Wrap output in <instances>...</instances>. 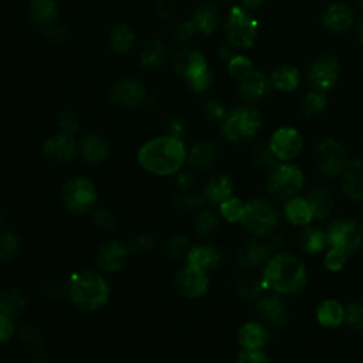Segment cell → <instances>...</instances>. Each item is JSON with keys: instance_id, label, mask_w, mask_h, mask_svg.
Instances as JSON below:
<instances>
[{"instance_id": "47", "label": "cell", "mask_w": 363, "mask_h": 363, "mask_svg": "<svg viewBox=\"0 0 363 363\" xmlns=\"http://www.w3.org/2000/svg\"><path fill=\"white\" fill-rule=\"evenodd\" d=\"M346 323L357 332H363V305L352 304L345 312Z\"/></svg>"}, {"instance_id": "30", "label": "cell", "mask_w": 363, "mask_h": 363, "mask_svg": "<svg viewBox=\"0 0 363 363\" xmlns=\"http://www.w3.org/2000/svg\"><path fill=\"white\" fill-rule=\"evenodd\" d=\"M192 22L196 26V30L205 35H212L219 24V13L212 5H205L194 12Z\"/></svg>"}, {"instance_id": "54", "label": "cell", "mask_w": 363, "mask_h": 363, "mask_svg": "<svg viewBox=\"0 0 363 363\" xmlns=\"http://www.w3.org/2000/svg\"><path fill=\"white\" fill-rule=\"evenodd\" d=\"M15 323L13 319L8 315L0 314V342H6L13 338L15 335Z\"/></svg>"}, {"instance_id": "62", "label": "cell", "mask_w": 363, "mask_h": 363, "mask_svg": "<svg viewBox=\"0 0 363 363\" xmlns=\"http://www.w3.org/2000/svg\"><path fill=\"white\" fill-rule=\"evenodd\" d=\"M264 3V0H242V6L244 10H254Z\"/></svg>"}, {"instance_id": "13", "label": "cell", "mask_w": 363, "mask_h": 363, "mask_svg": "<svg viewBox=\"0 0 363 363\" xmlns=\"http://www.w3.org/2000/svg\"><path fill=\"white\" fill-rule=\"evenodd\" d=\"M176 287L186 298H199L208 291L209 278L206 271L187 266L176 276Z\"/></svg>"}, {"instance_id": "20", "label": "cell", "mask_w": 363, "mask_h": 363, "mask_svg": "<svg viewBox=\"0 0 363 363\" xmlns=\"http://www.w3.org/2000/svg\"><path fill=\"white\" fill-rule=\"evenodd\" d=\"M258 315L273 326H282L288 319V310L278 296L270 295L257 304Z\"/></svg>"}, {"instance_id": "60", "label": "cell", "mask_w": 363, "mask_h": 363, "mask_svg": "<svg viewBox=\"0 0 363 363\" xmlns=\"http://www.w3.org/2000/svg\"><path fill=\"white\" fill-rule=\"evenodd\" d=\"M168 128H169V132H171L172 137L180 138L185 134V130H186V124L180 118H174Z\"/></svg>"}, {"instance_id": "1", "label": "cell", "mask_w": 363, "mask_h": 363, "mask_svg": "<svg viewBox=\"0 0 363 363\" xmlns=\"http://www.w3.org/2000/svg\"><path fill=\"white\" fill-rule=\"evenodd\" d=\"M186 148L180 138L168 135L148 141L138 152L141 167L158 176L178 174L186 160Z\"/></svg>"}, {"instance_id": "42", "label": "cell", "mask_w": 363, "mask_h": 363, "mask_svg": "<svg viewBox=\"0 0 363 363\" xmlns=\"http://www.w3.org/2000/svg\"><path fill=\"white\" fill-rule=\"evenodd\" d=\"M344 190L353 201H363V178L351 171L344 178Z\"/></svg>"}, {"instance_id": "61", "label": "cell", "mask_w": 363, "mask_h": 363, "mask_svg": "<svg viewBox=\"0 0 363 363\" xmlns=\"http://www.w3.org/2000/svg\"><path fill=\"white\" fill-rule=\"evenodd\" d=\"M193 180H194V175H193L192 171H183V172L178 176V179H176L179 187H182V189L190 187L192 183H193Z\"/></svg>"}, {"instance_id": "25", "label": "cell", "mask_w": 363, "mask_h": 363, "mask_svg": "<svg viewBox=\"0 0 363 363\" xmlns=\"http://www.w3.org/2000/svg\"><path fill=\"white\" fill-rule=\"evenodd\" d=\"M58 0H30L31 20L39 26L53 24L58 16Z\"/></svg>"}, {"instance_id": "23", "label": "cell", "mask_w": 363, "mask_h": 363, "mask_svg": "<svg viewBox=\"0 0 363 363\" xmlns=\"http://www.w3.org/2000/svg\"><path fill=\"white\" fill-rule=\"evenodd\" d=\"M270 341V335L266 328L260 323L250 322L242 326L239 331V342L244 349L260 351Z\"/></svg>"}, {"instance_id": "51", "label": "cell", "mask_w": 363, "mask_h": 363, "mask_svg": "<svg viewBox=\"0 0 363 363\" xmlns=\"http://www.w3.org/2000/svg\"><path fill=\"white\" fill-rule=\"evenodd\" d=\"M203 197L197 196L194 193H185L182 196H179L176 199V205L180 208V209H187V210H197L201 209L202 205H203Z\"/></svg>"}, {"instance_id": "24", "label": "cell", "mask_w": 363, "mask_h": 363, "mask_svg": "<svg viewBox=\"0 0 363 363\" xmlns=\"http://www.w3.org/2000/svg\"><path fill=\"white\" fill-rule=\"evenodd\" d=\"M217 149L210 142H197L189 152V163L196 171H208L216 162Z\"/></svg>"}, {"instance_id": "53", "label": "cell", "mask_w": 363, "mask_h": 363, "mask_svg": "<svg viewBox=\"0 0 363 363\" xmlns=\"http://www.w3.org/2000/svg\"><path fill=\"white\" fill-rule=\"evenodd\" d=\"M237 363H270L266 353L261 351H253V349H244L237 359Z\"/></svg>"}, {"instance_id": "49", "label": "cell", "mask_w": 363, "mask_h": 363, "mask_svg": "<svg viewBox=\"0 0 363 363\" xmlns=\"http://www.w3.org/2000/svg\"><path fill=\"white\" fill-rule=\"evenodd\" d=\"M94 226L100 230H111L115 226V217L108 209H98L92 214Z\"/></svg>"}, {"instance_id": "39", "label": "cell", "mask_w": 363, "mask_h": 363, "mask_svg": "<svg viewBox=\"0 0 363 363\" xmlns=\"http://www.w3.org/2000/svg\"><path fill=\"white\" fill-rule=\"evenodd\" d=\"M19 237L12 232L0 233V264L8 262L19 253Z\"/></svg>"}, {"instance_id": "10", "label": "cell", "mask_w": 363, "mask_h": 363, "mask_svg": "<svg viewBox=\"0 0 363 363\" xmlns=\"http://www.w3.org/2000/svg\"><path fill=\"white\" fill-rule=\"evenodd\" d=\"M303 186V174L294 164H277L273 168L267 187L277 197H288L300 192Z\"/></svg>"}, {"instance_id": "46", "label": "cell", "mask_w": 363, "mask_h": 363, "mask_svg": "<svg viewBox=\"0 0 363 363\" xmlns=\"http://www.w3.org/2000/svg\"><path fill=\"white\" fill-rule=\"evenodd\" d=\"M189 253V240L185 236H175L167 244V255L171 260H179Z\"/></svg>"}, {"instance_id": "40", "label": "cell", "mask_w": 363, "mask_h": 363, "mask_svg": "<svg viewBox=\"0 0 363 363\" xmlns=\"http://www.w3.org/2000/svg\"><path fill=\"white\" fill-rule=\"evenodd\" d=\"M326 107V96L321 91L310 92L303 101V112L308 117L316 115Z\"/></svg>"}, {"instance_id": "26", "label": "cell", "mask_w": 363, "mask_h": 363, "mask_svg": "<svg viewBox=\"0 0 363 363\" xmlns=\"http://www.w3.org/2000/svg\"><path fill=\"white\" fill-rule=\"evenodd\" d=\"M269 250L258 242H247L237 251V262L244 269H255L267 260Z\"/></svg>"}, {"instance_id": "27", "label": "cell", "mask_w": 363, "mask_h": 363, "mask_svg": "<svg viewBox=\"0 0 363 363\" xmlns=\"http://www.w3.org/2000/svg\"><path fill=\"white\" fill-rule=\"evenodd\" d=\"M233 192V182L228 176L220 175L210 179L203 190V199L210 203H223L227 201Z\"/></svg>"}, {"instance_id": "35", "label": "cell", "mask_w": 363, "mask_h": 363, "mask_svg": "<svg viewBox=\"0 0 363 363\" xmlns=\"http://www.w3.org/2000/svg\"><path fill=\"white\" fill-rule=\"evenodd\" d=\"M325 240L326 239H325V236H323L321 230H318L315 227H307L305 230H303V232H301L298 243L305 253L315 254V253H319L323 248Z\"/></svg>"}, {"instance_id": "7", "label": "cell", "mask_w": 363, "mask_h": 363, "mask_svg": "<svg viewBox=\"0 0 363 363\" xmlns=\"http://www.w3.org/2000/svg\"><path fill=\"white\" fill-rule=\"evenodd\" d=\"M226 35L232 46L248 49L253 46L257 36V22L247 15L244 9L233 8L226 23Z\"/></svg>"}, {"instance_id": "19", "label": "cell", "mask_w": 363, "mask_h": 363, "mask_svg": "<svg viewBox=\"0 0 363 363\" xmlns=\"http://www.w3.org/2000/svg\"><path fill=\"white\" fill-rule=\"evenodd\" d=\"M223 262V254L213 246H196L187 253V266L202 271L217 270Z\"/></svg>"}, {"instance_id": "44", "label": "cell", "mask_w": 363, "mask_h": 363, "mask_svg": "<svg viewBox=\"0 0 363 363\" xmlns=\"http://www.w3.org/2000/svg\"><path fill=\"white\" fill-rule=\"evenodd\" d=\"M253 62L244 56H233L228 60V71L233 77L242 80L248 76L253 70Z\"/></svg>"}, {"instance_id": "29", "label": "cell", "mask_w": 363, "mask_h": 363, "mask_svg": "<svg viewBox=\"0 0 363 363\" xmlns=\"http://www.w3.org/2000/svg\"><path fill=\"white\" fill-rule=\"evenodd\" d=\"M307 202L310 203L312 214L319 219L326 217L334 206V199L331 193L323 186L312 189L308 194Z\"/></svg>"}, {"instance_id": "3", "label": "cell", "mask_w": 363, "mask_h": 363, "mask_svg": "<svg viewBox=\"0 0 363 363\" xmlns=\"http://www.w3.org/2000/svg\"><path fill=\"white\" fill-rule=\"evenodd\" d=\"M70 301L85 312L103 308L110 298V285L100 274L85 271L71 277L67 284Z\"/></svg>"}, {"instance_id": "22", "label": "cell", "mask_w": 363, "mask_h": 363, "mask_svg": "<svg viewBox=\"0 0 363 363\" xmlns=\"http://www.w3.org/2000/svg\"><path fill=\"white\" fill-rule=\"evenodd\" d=\"M323 26L332 31H345L353 23V12L346 5L334 3L329 6L322 17Z\"/></svg>"}, {"instance_id": "4", "label": "cell", "mask_w": 363, "mask_h": 363, "mask_svg": "<svg viewBox=\"0 0 363 363\" xmlns=\"http://www.w3.org/2000/svg\"><path fill=\"white\" fill-rule=\"evenodd\" d=\"M261 128V115L255 108L239 107L227 112L221 124L224 137L235 144L251 141Z\"/></svg>"}, {"instance_id": "56", "label": "cell", "mask_w": 363, "mask_h": 363, "mask_svg": "<svg viewBox=\"0 0 363 363\" xmlns=\"http://www.w3.org/2000/svg\"><path fill=\"white\" fill-rule=\"evenodd\" d=\"M47 37H50L54 42H65L70 37V31L67 27L64 26H53L50 24L49 28L46 30Z\"/></svg>"}, {"instance_id": "64", "label": "cell", "mask_w": 363, "mask_h": 363, "mask_svg": "<svg viewBox=\"0 0 363 363\" xmlns=\"http://www.w3.org/2000/svg\"><path fill=\"white\" fill-rule=\"evenodd\" d=\"M359 3H360V6L363 8V0H359Z\"/></svg>"}, {"instance_id": "14", "label": "cell", "mask_w": 363, "mask_h": 363, "mask_svg": "<svg viewBox=\"0 0 363 363\" xmlns=\"http://www.w3.org/2000/svg\"><path fill=\"white\" fill-rule=\"evenodd\" d=\"M270 148L278 159L288 160L300 153L303 148V138L298 130L285 126L278 129L273 135Z\"/></svg>"}, {"instance_id": "28", "label": "cell", "mask_w": 363, "mask_h": 363, "mask_svg": "<svg viewBox=\"0 0 363 363\" xmlns=\"http://www.w3.org/2000/svg\"><path fill=\"white\" fill-rule=\"evenodd\" d=\"M26 308V296L17 288L0 291V314L15 318Z\"/></svg>"}, {"instance_id": "16", "label": "cell", "mask_w": 363, "mask_h": 363, "mask_svg": "<svg viewBox=\"0 0 363 363\" xmlns=\"http://www.w3.org/2000/svg\"><path fill=\"white\" fill-rule=\"evenodd\" d=\"M43 153L51 162L65 163L74 159L77 153V145L71 135L57 134L54 137H50L43 144Z\"/></svg>"}, {"instance_id": "12", "label": "cell", "mask_w": 363, "mask_h": 363, "mask_svg": "<svg viewBox=\"0 0 363 363\" xmlns=\"http://www.w3.org/2000/svg\"><path fill=\"white\" fill-rule=\"evenodd\" d=\"M339 76V64L335 57L323 56L318 58L310 70L308 80L315 91H328L332 88Z\"/></svg>"}, {"instance_id": "63", "label": "cell", "mask_w": 363, "mask_h": 363, "mask_svg": "<svg viewBox=\"0 0 363 363\" xmlns=\"http://www.w3.org/2000/svg\"><path fill=\"white\" fill-rule=\"evenodd\" d=\"M357 36H359L360 42L363 43V17L360 19V23H359V27H357Z\"/></svg>"}, {"instance_id": "34", "label": "cell", "mask_w": 363, "mask_h": 363, "mask_svg": "<svg viewBox=\"0 0 363 363\" xmlns=\"http://www.w3.org/2000/svg\"><path fill=\"white\" fill-rule=\"evenodd\" d=\"M134 42H135L134 31H132L126 24H118L114 27L110 43L115 53L124 54L129 51L132 46H134Z\"/></svg>"}, {"instance_id": "36", "label": "cell", "mask_w": 363, "mask_h": 363, "mask_svg": "<svg viewBox=\"0 0 363 363\" xmlns=\"http://www.w3.org/2000/svg\"><path fill=\"white\" fill-rule=\"evenodd\" d=\"M271 80L278 90L292 91L300 83V71L294 67H289V65H285V67H280L273 74Z\"/></svg>"}, {"instance_id": "15", "label": "cell", "mask_w": 363, "mask_h": 363, "mask_svg": "<svg viewBox=\"0 0 363 363\" xmlns=\"http://www.w3.org/2000/svg\"><path fill=\"white\" fill-rule=\"evenodd\" d=\"M129 246L121 242H108L98 251L96 264L104 273L119 271L128 261Z\"/></svg>"}, {"instance_id": "37", "label": "cell", "mask_w": 363, "mask_h": 363, "mask_svg": "<svg viewBox=\"0 0 363 363\" xmlns=\"http://www.w3.org/2000/svg\"><path fill=\"white\" fill-rule=\"evenodd\" d=\"M219 228V219L212 210H203L196 219V233L203 239L213 237Z\"/></svg>"}, {"instance_id": "45", "label": "cell", "mask_w": 363, "mask_h": 363, "mask_svg": "<svg viewBox=\"0 0 363 363\" xmlns=\"http://www.w3.org/2000/svg\"><path fill=\"white\" fill-rule=\"evenodd\" d=\"M220 212L227 221H237L243 216L244 205L242 201L236 199V197H228L227 201L220 205Z\"/></svg>"}, {"instance_id": "6", "label": "cell", "mask_w": 363, "mask_h": 363, "mask_svg": "<svg viewBox=\"0 0 363 363\" xmlns=\"http://www.w3.org/2000/svg\"><path fill=\"white\" fill-rule=\"evenodd\" d=\"M96 189L85 178H74L62 189V202L65 209L76 214H83L96 205Z\"/></svg>"}, {"instance_id": "59", "label": "cell", "mask_w": 363, "mask_h": 363, "mask_svg": "<svg viewBox=\"0 0 363 363\" xmlns=\"http://www.w3.org/2000/svg\"><path fill=\"white\" fill-rule=\"evenodd\" d=\"M155 8H156V12L159 16L169 17L174 10V2L172 0H158Z\"/></svg>"}, {"instance_id": "48", "label": "cell", "mask_w": 363, "mask_h": 363, "mask_svg": "<svg viewBox=\"0 0 363 363\" xmlns=\"http://www.w3.org/2000/svg\"><path fill=\"white\" fill-rule=\"evenodd\" d=\"M57 124L58 128L61 129V134H67V135H73L78 128V119L76 114L71 111L61 112L57 118Z\"/></svg>"}, {"instance_id": "50", "label": "cell", "mask_w": 363, "mask_h": 363, "mask_svg": "<svg viewBox=\"0 0 363 363\" xmlns=\"http://www.w3.org/2000/svg\"><path fill=\"white\" fill-rule=\"evenodd\" d=\"M346 257H348V254L345 251H342L339 248H331V251H329L325 257V266L329 270L338 271L345 266Z\"/></svg>"}, {"instance_id": "58", "label": "cell", "mask_w": 363, "mask_h": 363, "mask_svg": "<svg viewBox=\"0 0 363 363\" xmlns=\"http://www.w3.org/2000/svg\"><path fill=\"white\" fill-rule=\"evenodd\" d=\"M47 292V296H51V298H58V296L67 294V285H64L58 281L49 282V287L44 289Z\"/></svg>"}, {"instance_id": "32", "label": "cell", "mask_w": 363, "mask_h": 363, "mask_svg": "<svg viewBox=\"0 0 363 363\" xmlns=\"http://www.w3.org/2000/svg\"><path fill=\"white\" fill-rule=\"evenodd\" d=\"M344 318H345V311L342 305L334 300L322 303L321 307L318 308V321L323 326L335 328L342 322Z\"/></svg>"}, {"instance_id": "52", "label": "cell", "mask_w": 363, "mask_h": 363, "mask_svg": "<svg viewBox=\"0 0 363 363\" xmlns=\"http://www.w3.org/2000/svg\"><path fill=\"white\" fill-rule=\"evenodd\" d=\"M155 246V237L149 233H142L129 243V248L135 253H146Z\"/></svg>"}, {"instance_id": "31", "label": "cell", "mask_w": 363, "mask_h": 363, "mask_svg": "<svg viewBox=\"0 0 363 363\" xmlns=\"http://www.w3.org/2000/svg\"><path fill=\"white\" fill-rule=\"evenodd\" d=\"M285 214L287 219L295 224V226H304L308 221H311L312 219V210L310 208V203L305 199H300V197H296V199H292L288 202L287 208H285Z\"/></svg>"}, {"instance_id": "18", "label": "cell", "mask_w": 363, "mask_h": 363, "mask_svg": "<svg viewBox=\"0 0 363 363\" xmlns=\"http://www.w3.org/2000/svg\"><path fill=\"white\" fill-rule=\"evenodd\" d=\"M111 98L114 103L122 107L134 108L144 101L145 87L137 80H122L112 88Z\"/></svg>"}, {"instance_id": "43", "label": "cell", "mask_w": 363, "mask_h": 363, "mask_svg": "<svg viewBox=\"0 0 363 363\" xmlns=\"http://www.w3.org/2000/svg\"><path fill=\"white\" fill-rule=\"evenodd\" d=\"M233 289L242 298H255L261 291V285L251 277H239L235 281Z\"/></svg>"}, {"instance_id": "21", "label": "cell", "mask_w": 363, "mask_h": 363, "mask_svg": "<svg viewBox=\"0 0 363 363\" xmlns=\"http://www.w3.org/2000/svg\"><path fill=\"white\" fill-rule=\"evenodd\" d=\"M80 152L88 163L98 164V163H103L108 159L110 145L103 137L90 134V135H87L81 140Z\"/></svg>"}, {"instance_id": "41", "label": "cell", "mask_w": 363, "mask_h": 363, "mask_svg": "<svg viewBox=\"0 0 363 363\" xmlns=\"http://www.w3.org/2000/svg\"><path fill=\"white\" fill-rule=\"evenodd\" d=\"M251 159L257 164V167H261V168H271L273 169L274 167H277V163H276L277 156L274 155L271 148L267 146V145H257L251 151Z\"/></svg>"}, {"instance_id": "9", "label": "cell", "mask_w": 363, "mask_h": 363, "mask_svg": "<svg viewBox=\"0 0 363 363\" xmlns=\"http://www.w3.org/2000/svg\"><path fill=\"white\" fill-rule=\"evenodd\" d=\"M326 242L331 248H339L349 255L360 248L363 230L356 221H337L328 228Z\"/></svg>"}, {"instance_id": "2", "label": "cell", "mask_w": 363, "mask_h": 363, "mask_svg": "<svg viewBox=\"0 0 363 363\" xmlns=\"http://www.w3.org/2000/svg\"><path fill=\"white\" fill-rule=\"evenodd\" d=\"M264 284L281 294H295L307 284L304 262L292 254L274 257L264 271Z\"/></svg>"}, {"instance_id": "8", "label": "cell", "mask_w": 363, "mask_h": 363, "mask_svg": "<svg viewBox=\"0 0 363 363\" xmlns=\"http://www.w3.org/2000/svg\"><path fill=\"white\" fill-rule=\"evenodd\" d=\"M240 221L248 232L257 236H264L271 233L277 226V216L266 201L255 199L244 205V212Z\"/></svg>"}, {"instance_id": "57", "label": "cell", "mask_w": 363, "mask_h": 363, "mask_svg": "<svg viewBox=\"0 0 363 363\" xmlns=\"http://www.w3.org/2000/svg\"><path fill=\"white\" fill-rule=\"evenodd\" d=\"M194 31H196V26L193 24V22H185L176 27L175 37L179 42H185V40H189L193 37Z\"/></svg>"}, {"instance_id": "17", "label": "cell", "mask_w": 363, "mask_h": 363, "mask_svg": "<svg viewBox=\"0 0 363 363\" xmlns=\"http://www.w3.org/2000/svg\"><path fill=\"white\" fill-rule=\"evenodd\" d=\"M271 88V80L261 71H251L240 80L237 92L242 100L247 103H257Z\"/></svg>"}, {"instance_id": "55", "label": "cell", "mask_w": 363, "mask_h": 363, "mask_svg": "<svg viewBox=\"0 0 363 363\" xmlns=\"http://www.w3.org/2000/svg\"><path fill=\"white\" fill-rule=\"evenodd\" d=\"M203 112L205 115L212 119V121H219V119H224L227 112L224 110V107L217 103V101H209L205 107H203Z\"/></svg>"}, {"instance_id": "33", "label": "cell", "mask_w": 363, "mask_h": 363, "mask_svg": "<svg viewBox=\"0 0 363 363\" xmlns=\"http://www.w3.org/2000/svg\"><path fill=\"white\" fill-rule=\"evenodd\" d=\"M167 58V49L159 40H151L141 51V64L145 69H156Z\"/></svg>"}, {"instance_id": "11", "label": "cell", "mask_w": 363, "mask_h": 363, "mask_svg": "<svg viewBox=\"0 0 363 363\" xmlns=\"http://www.w3.org/2000/svg\"><path fill=\"white\" fill-rule=\"evenodd\" d=\"M315 159L319 171L328 176H338L348 168L346 152L334 140H326L318 146Z\"/></svg>"}, {"instance_id": "38", "label": "cell", "mask_w": 363, "mask_h": 363, "mask_svg": "<svg viewBox=\"0 0 363 363\" xmlns=\"http://www.w3.org/2000/svg\"><path fill=\"white\" fill-rule=\"evenodd\" d=\"M20 344L28 349L30 352H37L44 346V335L42 331L36 326H26L22 329V332L19 335Z\"/></svg>"}, {"instance_id": "5", "label": "cell", "mask_w": 363, "mask_h": 363, "mask_svg": "<svg viewBox=\"0 0 363 363\" xmlns=\"http://www.w3.org/2000/svg\"><path fill=\"white\" fill-rule=\"evenodd\" d=\"M175 70L185 77L190 87L196 92H202L208 90L212 84V74L208 67V61L205 56L193 49L182 50L174 61Z\"/></svg>"}]
</instances>
